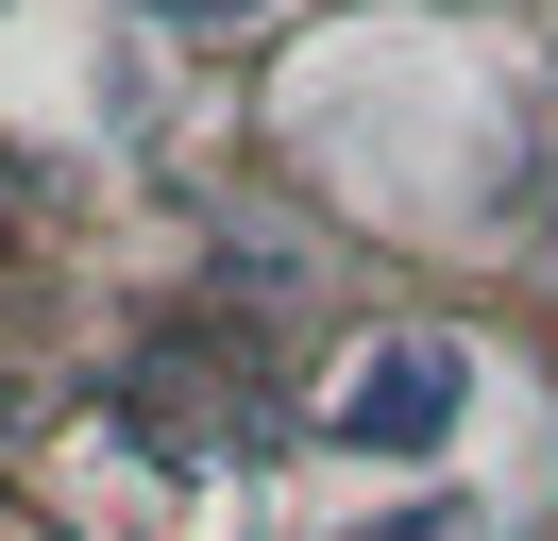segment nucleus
Listing matches in <instances>:
<instances>
[{
  "mask_svg": "<svg viewBox=\"0 0 558 541\" xmlns=\"http://www.w3.org/2000/svg\"><path fill=\"white\" fill-rule=\"evenodd\" d=\"M170 17H254V0H170Z\"/></svg>",
  "mask_w": 558,
  "mask_h": 541,
  "instance_id": "nucleus-3",
  "label": "nucleus"
},
{
  "mask_svg": "<svg viewBox=\"0 0 558 541\" xmlns=\"http://www.w3.org/2000/svg\"><path fill=\"white\" fill-rule=\"evenodd\" d=\"M457 406H474V356H457V338H373V356L339 372V406H322V440H355V457H440Z\"/></svg>",
  "mask_w": 558,
  "mask_h": 541,
  "instance_id": "nucleus-1",
  "label": "nucleus"
},
{
  "mask_svg": "<svg viewBox=\"0 0 558 541\" xmlns=\"http://www.w3.org/2000/svg\"><path fill=\"white\" fill-rule=\"evenodd\" d=\"M373 541H474V507H407V525H373Z\"/></svg>",
  "mask_w": 558,
  "mask_h": 541,
  "instance_id": "nucleus-2",
  "label": "nucleus"
}]
</instances>
